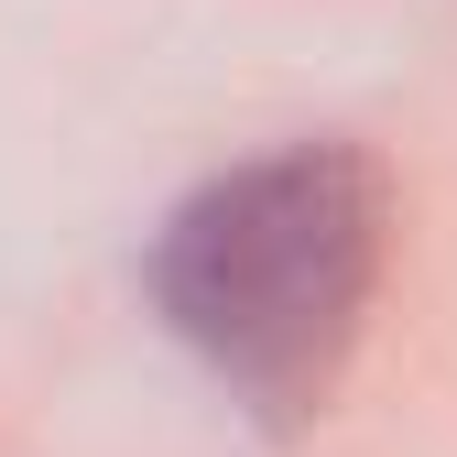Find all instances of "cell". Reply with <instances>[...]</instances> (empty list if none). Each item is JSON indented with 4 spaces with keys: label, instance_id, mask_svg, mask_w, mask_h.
Segmentation results:
<instances>
[{
    "label": "cell",
    "instance_id": "obj_1",
    "mask_svg": "<svg viewBox=\"0 0 457 457\" xmlns=\"http://www.w3.org/2000/svg\"><path fill=\"white\" fill-rule=\"evenodd\" d=\"M392 240V196L349 142H283L207 175L153 240V305L186 349L262 414L327 403L349 370L370 283Z\"/></svg>",
    "mask_w": 457,
    "mask_h": 457
}]
</instances>
